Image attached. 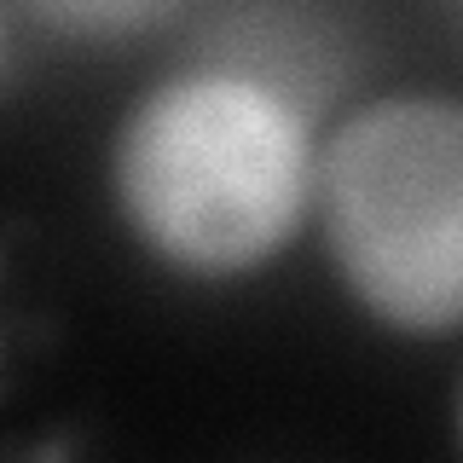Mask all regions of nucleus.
Instances as JSON below:
<instances>
[{
  "label": "nucleus",
  "instance_id": "nucleus-3",
  "mask_svg": "<svg viewBox=\"0 0 463 463\" xmlns=\"http://www.w3.org/2000/svg\"><path fill=\"white\" fill-rule=\"evenodd\" d=\"M18 6L64 41L110 47V41H134V35H151V29L174 24L192 0H18Z\"/></svg>",
  "mask_w": 463,
  "mask_h": 463
},
{
  "label": "nucleus",
  "instance_id": "nucleus-1",
  "mask_svg": "<svg viewBox=\"0 0 463 463\" xmlns=\"http://www.w3.org/2000/svg\"><path fill=\"white\" fill-rule=\"evenodd\" d=\"M313 122L279 81L232 64L174 70L110 134V203L180 279H243L313 214Z\"/></svg>",
  "mask_w": 463,
  "mask_h": 463
},
{
  "label": "nucleus",
  "instance_id": "nucleus-4",
  "mask_svg": "<svg viewBox=\"0 0 463 463\" xmlns=\"http://www.w3.org/2000/svg\"><path fill=\"white\" fill-rule=\"evenodd\" d=\"M0 47H6V12H0Z\"/></svg>",
  "mask_w": 463,
  "mask_h": 463
},
{
  "label": "nucleus",
  "instance_id": "nucleus-2",
  "mask_svg": "<svg viewBox=\"0 0 463 463\" xmlns=\"http://www.w3.org/2000/svg\"><path fill=\"white\" fill-rule=\"evenodd\" d=\"M313 214L354 307L411 342L463 318V110L446 93H383L313 151Z\"/></svg>",
  "mask_w": 463,
  "mask_h": 463
}]
</instances>
